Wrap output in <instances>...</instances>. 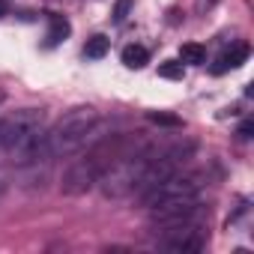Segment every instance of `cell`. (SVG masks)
I'll return each instance as SVG.
<instances>
[{
	"instance_id": "obj_5",
	"label": "cell",
	"mask_w": 254,
	"mask_h": 254,
	"mask_svg": "<svg viewBox=\"0 0 254 254\" xmlns=\"http://www.w3.org/2000/svg\"><path fill=\"white\" fill-rule=\"evenodd\" d=\"M162 248L174 251V254H191V251H200L203 242H206V230L200 224H183V227H168L162 230Z\"/></svg>"
},
{
	"instance_id": "obj_12",
	"label": "cell",
	"mask_w": 254,
	"mask_h": 254,
	"mask_svg": "<svg viewBox=\"0 0 254 254\" xmlns=\"http://www.w3.org/2000/svg\"><path fill=\"white\" fill-rule=\"evenodd\" d=\"M132 12V0H117L114 3V24H123Z\"/></svg>"
},
{
	"instance_id": "obj_8",
	"label": "cell",
	"mask_w": 254,
	"mask_h": 254,
	"mask_svg": "<svg viewBox=\"0 0 254 254\" xmlns=\"http://www.w3.org/2000/svg\"><path fill=\"white\" fill-rule=\"evenodd\" d=\"M147 60H150V54H147V48H141V45H126V48H123V66H129V69H144Z\"/></svg>"
},
{
	"instance_id": "obj_6",
	"label": "cell",
	"mask_w": 254,
	"mask_h": 254,
	"mask_svg": "<svg viewBox=\"0 0 254 254\" xmlns=\"http://www.w3.org/2000/svg\"><path fill=\"white\" fill-rule=\"evenodd\" d=\"M248 54H251L248 42H236V45H230L227 51L218 54V60L209 66V72H212V75H224L227 69H239V66L248 60Z\"/></svg>"
},
{
	"instance_id": "obj_1",
	"label": "cell",
	"mask_w": 254,
	"mask_h": 254,
	"mask_svg": "<svg viewBox=\"0 0 254 254\" xmlns=\"http://www.w3.org/2000/svg\"><path fill=\"white\" fill-rule=\"evenodd\" d=\"M99 126V114L93 108H75L54 123V129L45 132V153L48 159H63L90 144V135Z\"/></svg>"
},
{
	"instance_id": "obj_4",
	"label": "cell",
	"mask_w": 254,
	"mask_h": 254,
	"mask_svg": "<svg viewBox=\"0 0 254 254\" xmlns=\"http://www.w3.org/2000/svg\"><path fill=\"white\" fill-rule=\"evenodd\" d=\"M150 212H153V224H156L159 230H168V227H183V224H200L206 206L194 197V200L159 206V209H150Z\"/></svg>"
},
{
	"instance_id": "obj_7",
	"label": "cell",
	"mask_w": 254,
	"mask_h": 254,
	"mask_svg": "<svg viewBox=\"0 0 254 254\" xmlns=\"http://www.w3.org/2000/svg\"><path fill=\"white\" fill-rule=\"evenodd\" d=\"M69 33H72V24H69L63 15L51 12V15H48V36H45V39H48V45H60Z\"/></svg>"
},
{
	"instance_id": "obj_13",
	"label": "cell",
	"mask_w": 254,
	"mask_h": 254,
	"mask_svg": "<svg viewBox=\"0 0 254 254\" xmlns=\"http://www.w3.org/2000/svg\"><path fill=\"white\" fill-rule=\"evenodd\" d=\"M150 120H153V123H159V126H174V129H177V126H183V123H180V117H174V114H156V111H153V114H150Z\"/></svg>"
},
{
	"instance_id": "obj_2",
	"label": "cell",
	"mask_w": 254,
	"mask_h": 254,
	"mask_svg": "<svg viewBox=\"0 0 254 254\" xmlns=\"http://www.w3.org/2000/svg\"><path fill=\"white\" fill-rule=\"evenodd\" d=\"M114 156H117V141H102V144H96L84 159H78V162H72L69 168H66V174H63V194H84V191H90L96 183H99V174L114 162Z\"/></svg>"
},
{
	"instance_id": "obj_11",
	"label": "cell",
	"mask_w": 254,
	"mask_h": 254,
	"mask_svg": "<svg viewBox=\"0 0 254 254\" xmlns=\"http://www.w3.org/2000/svg\"><path fill=\"white\" fill-rule=\"evenodd\" d=\"M159 75H162V78H168V81H183L186 66H183L180 60H168V63H162V66H159Z\"/></svg>"
},
{
	"instance_id": "obj_3",
	"label": "cell",
	"mask_w": 254,
	"mask_h": 254,
	"mask_svg": "<svg viewBox=\"0 0 254 254\" xmlns=\"http://www.w3.org/2000/svg\"><path fill=\"white\" fill-rule=\"evenodd\" d=\"M197 194H200V180H197V177H183V174L177 171V174H171L168 180L150 186V189L141 194V203H144L147 209H159V206L194 200Z\"/></svg>"
},
{
	"instance_id": "obj_9",
	"label": "cell",
	"mask_w": 254,
	"mask_h": 254,
	"mask_svg": "<svg viewBox=\"0 0 254 254\" xmlns=\"http://www.w3.org/2000/svg\"><path fill=\"white\" fill-rule=\"evenodd\" d=\"M180 63H191V66L206 63V48L197 45V42H186V45L180 48Z\"/></svg>"
},
{
	"instance_id": "obj_14",
	"label": "cell",
	"mask_w": 254,
	"mask_h": 254,
	"mask_svg": "<svg viewBox=\"0 0 254 254\" xmlns=\"http://www.w3.org/2000/svg\"><path fill=\"white\" fill-rule=\"evenodd\" d=\"M251 132H254V123L245 120V123H242V129H239V138H251Z\"/></svg>"
},
{
	"instance_id": "obj_10",
	"label": "cell",
	"mask_w": 254,
	"mask_h": 254,
	"mask_svg": "<svg viewBox=\"0 0 254 254\" xmlns=\"http://www.w3.org/2000/svg\"><path fill=\"white\" fill-rule=\"evenodd\" d=\"M108 48H111V42H108L105 36H90L87 45H84V57H87V60H102V57L108 54Z\"/></svg>"
},
{
	"instance_id": "obj_15",
	"label": "cell",
	"mask_w": 254,
	"mask_h": 254,
	"mask_svg": "<svg viewBox=\"0 0 254 254\" xmlns=\"http://www.w3.org/2000/svg\"><path fill=\"white\" fill-rule=\"evenodd\" d=\"M6 183H9V174H6L3 168H0V191H3V189H6Z\"/></svg>"
},
{
	"instance_id": "obj_16",
	"label": "cell",
	"mask_w": 254,
	"mask_h": 254,
	"mask_svg": "<svg viewBox=\"0 0 254 254\" xmlns=\"http://www.w3.org/2000/svg\"><path fill=\"white\" fill-rule=\"evenodd\" d=\"M6 12H9V6H6V3H3V0H0V18H3V15H6Z\"/></svg>"
}]
</instances>
